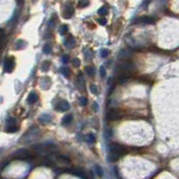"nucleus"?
Returning a JSON list of instances; mask_svg holds the SVG:
<instances>
[{"mask_svg": "<svg viewBox=\"0 0 179 179\" xmlns=\"http://www.w3.org/2000/svg\"><path fill=\"white\" fill-rule=\"evenodd\" d=\"M18 131V128L16 127V126H14V127H11V128H6L5 129V132L6 133H15Z\"/></svg>", "mask_w": 179, "mask_h": 179, "instance_id": "nucleus-34", "label": "nucleus"}, {"mask_svg": "<svg viewBox=\"0 0 179 179\" xmlns=\"http://www.w3.org/2000/svg\"><path fill=\"white\" fill-rule=\"evenodd\" d=\"M73 121V116L72 115H66L65 116H64L62 119V124L63 125H69Z\"/></svg>", "mask_w": 179, "mask_h": 179, "instance_id": "nucleus-17", "label": "nucleus"}, {"mask_svg": "<svg viewBox=\"0 0 179 179\" xmlns=\"http://www.w3.org/2000/svg\"><path fill=\"white\" fill-rule=\"evenodd\" d=\"M94 170H95V173L97 174V176L99 177H103V169L101 168L100 166L96 165L95 166V168H94Z\"/></svg>", "mask_w": 179, "mask_h": 179, "instance_id": "nucleus-20", "label": "nucleus"}, {"mask_svg": "<svg viewBox=\"0 0 179 179\" xmlns=\"http://www.w3.org/2000/svg\"><path fill=\"white\" fill-rule=\"evenodd\" d=\"M155 22V18L150 17V16H143V17H140L137 19L136 22L140 23V22H142V23H153Z\"/></svg>", "mask_w": 179, "mask_h": 179, "instance_id": "nucleus-10", "label": "nucleus"}, {"mask_svg": "<svg viewBox=\"0 0 179 179\" xmlns=\"http://www.w3.org/2000/svg\"><path fill=\"white\" fill-rule=\"evenodd\" d=\"M14 65H15V61H14L13 56H8V57L4 60V72L11 73L13 70V68H14Z\"/></svg>", "mask_w": 179, "mask_h": 179, "instance_id": "nucleus-6", "label": "nucleus"}, {"mask_svg": "<svg viewBox=\"0 0 179 179\" xmlns=\"http://www.w3.org/2000/svg\"><path fill=\"white\" fill-rule=\"evenodd\" d=\"M16 120L14 118H12V117H10V118L7 119L6 121V127H5V129L6 128H11V127H14V126H16Z\"/></svg>", "mask_w": 179, "mask_h": 179, "instance_id": "nucleus-16", "label": "nucleus"}, {"mask_svg": "<svg viewBox=\"0 0 179 179\" xmlns=\"http://www.w3.org/2000/svg\"><path fill=\"white\" fill-rule=\"evenodd\" d=\"M67 30H68V26L67 25H62L60 27V29H59V32L63 35V34H65Z\"/></svg>", "mask_w": 179, "mask_h": 179, "instance_id": "nucleus-30", "label": "nucleus"}, {"mask_svg": "<svg viewBox=\"0 0 179 179\" xmlns=\"http://www.w3.org/2000/svg\"><path fill=\"white\" fill-rule=\"evenodd\" d=\"M109 151L110 152H115L116 154H119L122 156L123 154L125 153V146L121 145L119 143H111L109 145Z\"/></svg>", "mask_w": 179, "mask_h": 179, "instance_id": "nucleus-5", "label": "nucleus"}, {"mask_svg": "<svg viewBox=\"0 0 179 179\" xmlns=\"http://www.w3.org/2000/svg\"><path fill=\"white\" fill-rule=\"evenodd\" d=\"M37 100H38V95H37V93H35L33 91L31 92L30 95L28 96V103L29 104H33Z\"/></svg>", "mask_w": 179, "mask_h": 179, "instance_id": "nucleus-15", "label": "nucleus"}, {"mask_svg": "<svg viewBox=\"0 0 179 179\" xmlns=\"http://www.w3.org/2000/svg\"><path fill=\"white\" fill-rule=\"evenodd\" d=\"M98 23L101 25H106V23H107V20H106L105 18H100V19H98Z\"/></svg>", "mask_w": 179, "mask_h": 179, "instance_id": "nucleus-37", "label": "nucleus"}, {"mask_svg": "<svg viewBox=\"0 0 179 179\" xmlns=\"http://www.w3.org/2000/svg\"><path fill=\"white\" fill-rule=\"evenodd\" d=\"M27 46V42L23 40H18L17 41L15 42V45H14V48L19 50V49H22L24 48L25 47Z\"/></svg>", "mask_w": 179, "mask_h": 179, "instance_id": "nucleus-14", "label": "nucleus"}, {"mask_svg": "<svg viewBox=\"0 0 179 179\" xmlns=\"http://www.w3.org/2000/svg\"><path fill=\"white\" fill-rule=\"evenodd\" d=\"M40 120L42 121V122H49V121L51 120V117H50L48 115H43L40 118Z\"/></svg>", "mask_w": 179, "mask_h": 179, "instance_id": "nucleus-27", "label": "nucleus"}, {"mask_svg": "<svg viewBox=\"0 0 179 179\" xmlns=\"http://www.w3.org/2000/svg\"><path fill=\"white\" fill-rule=\"evenodd\" d=\"M43 52H44L45 54H49L51 52V46H50L48 43L44 45V47H43Z\"/></svg>", "mask_w": 179, "mask_h": 179, "instance_id": "nucleus-25", "label": "nucleus"}, {"mask_svg": "<svg viewBox=\"0 0 179 179\" xmlns=\"http://www.w3.org/2000/svg\"><path fill=\"white\" fill-rule=\"evenodd\" d=\"M13 157L16 159H23V160L35 158L31 152V150H28L26 149H19V150H17L13 153Z\"/></svg>", "mask_w": 179, "mask_h": 179, "instance_id": "nucleus-3", "label": "nucleus"}, {"mask_svg": "<svg viewBox=\"0 0 179 179\" xmlns=\"http://www.w3.org/2000/svg\"><path fill=\"white\" fill-rule=\"evenodd\" d=\"M120 114L117 109H115V108H111L107 112V115H106V118L108 121H115L117 120V119L120 118Z\"/></svg>", "mask_w": 179, "mask_h": 179, "instance_id": "nucleus-7", "label": "nucleus"}, {"mask_svg": "<svg viewBox=\"0 0 179 179\" xmlns=\"http://www.w3.org/2000/svg\"><path fill=\"white\" fill-rule=\"evenodd\" d=\"M120 155L116 154L115 152H110L107 155V160L110 161V162H115V161H117L119 159H120Z\"/></svg>", "mask_w": 179, "mask_h": 179, "instance_id": "nucleus-13", "label": "nucleus"}, {"mask_svg": "<svg viewBox=\"0 0 179 179\" xmlns=\"http://www.w3.org/2000/svg\"><path fill=\"white\" fill-rule=\"evenodd\" d=\"M122 55H123L124 56L123 58H126L127 56H129L130 55H131V51L127 50V49H124V50H122V51L120 52V55H119V56H122Z\"/></svg>", "mask_w": 179, "mask_h": 179, "instance_id": "nucleus-26", "label": "nucleus"}, {"mask_svg": "<svg viewBox=\"0 0 179 179\" xmlns=\"http://www.w3.org/2000/svg\"><path fill=\"white\" fill-rule=\"evenodd\" d=\"M107 13H108V9H107V6H102L98 10V13L99 15L104 16V15H106Z\"/></svg>", "mask_w": 179, "mask_h": 179, "instance_id": "nucleus-22", "label": "nucleus"}, {"mask_svg": "<svg viewBox=\"0 0 179 179\" xmlns=\"http://www.w3.org/2000/svg\"><path fill=\"white\" fill-rule=\"evenodd\" d=\"M99 72H100V75H101V77H105L106 76V69H105V67L103 66H100V68H99Z\"/></svg>", "mask_w": 179, "mask_h": 179, "instance_id": "nucleus-35", "label": "nucleus"}, {"mask_svg": "<svg viewBox=\"0 0 179 179\" xmlns=\"http://www.w3.org/2000/svg\"><path fill=\"white\" fill-rule=\"evenodd\" d=\"M108 54H109V51L107 50V49H102L100 52V55L102 57H107L108 56Z\"/></svg>", "mask_w": 179, "mask_h": 179, "instance_id": "nucleus-33", "label": "nucleus"}, {"mask_svg": "<svg viewBox=\"0 0 179 179\" xmlns=\"http://www.w3.org/2000/svg\"><path fill=\"white\" fill-rule=\"evenodd\" d=\"M90 90L91 93H93V94H98V88H97L96 85L91 84L90 86Z\"/></svg>", "mask_w": 179, "mask_h": 179, "instance_id": "nucleus-31", "label": "nucleus"}, {"mask_svg": "<svg viewBox=\"0 0 179 179\" xmlns=\"http://www.w3.org/2000/svg\"><path fill=\"white\" fill-rule=\"evenodd\" d=\"M65 46L67 47H74L75 46V40L73 36H69L68 38L65 39Z\"/></svg>", "mask_w": 179, "mask_h": 179, "instance_id": "nucleus-12", "label": "nucleus"}, {"mask_svg": "<svg viewBox=\"0 0 179 179\" xmlns=\"http://www.w3.org/2000/svg\"><path fill=\"white\" fill-rule=\"evenodd\" d=\"M49 67H50V62L49 61H44L41 65V70L43 72H47L49 70Z\"/></svg>", "mask_w": 179, "mask_h": 179, "instance_id": "nucleus-21", "label": "nucleus"}, {"mask_svg": "<svg viewBox=\"0 0 179 179\" xmlns=\"http://www.w3.org/2000/svg\"><path fill=\"white\" fill-rule=\"evenodd\" d=\"M86 141L89 143H94L96 141V139H95V135L93 134H90L86 136Z\"/></svg>", "mask_w": 179, "mask_h": 179, "instance_id": "nucleus-23", "label": "nucleus"}, {"mask_svg": "<svg viewBox=\"0 0 179 179\" xmlns=\"http://www.w3.org/2000/svg\"><path fill=\"white\" fill-rule=\"evenodd\" d=\"M57 151V147L53 143H46V144H36L31 147V152L34 157L36 155L47 157L50 155L56 154Z\"/></svg>", "mask_w": 179, "mask_h": 179, "instance_id": "nucleus-1", "label": "nucleus"}, {"mask_svg": "<svg viewBox=\"0 0 179 179\" xmlns=\"http://www.w3.org/2000/svg\"><path fill=\"white\" fill-rule=\"evenodd\" d=\"M60 71L63 75L65 76V77H69L70 74H71V70H70V68H68V67H62L60 69Z\"/></svg>", "mask_w": 179, "mask_h": 179, "instance_id": "nucleus-19", "label": "nucleus"}, {"mask_svg": "<svg viewBox=\"0 0 179 179\" xmlns=\"http://www.w3.org/2000/svg\"><path fill=\"white\" fill-rule=\"evenodd\" d=\"M88 4H89V2H87V1H80L79 2V6L80 7H85L87 6Z\"/></svg>", "mask_w": 179, "mask_h": 179, "instance_id": "nucleus-36", "label": "nucleus"}, {"mask_svg": "<svg viewBox=\"0 0 179 179\" xmlns=\"http://www.w3.org/2000/svg\"><path fill=\"white\" fill-rule=\"evenodd\" d=\"M77 86L81 90H83L85 89V82L84 79H83V74H80L77 77Z\"/></svg>", "mask_w": 179, "mask_h": 179, "instance_id": "nucleus-11", "label": "nucleus"}, {"mask_svg": "<svg viewBox=\"0 0 179 179\" xmlns=\"http://www.w3.org/2000/svg\"><path fill=\"white\" fill-rule=\"evenodd\" d=\"M134 69V66L132 63L129 61H123L122 63H120L117 67L116 70L118 72L119 75H129L130 74H132L133 71Z\"/></svg>", "mask_w": 179, "mask_h": 179, "instance_id": "nucleus-2", "label": "nucleus"}, {"mask_svg": "<svg viewBox=\"0 0 179 179\" xmlns=\"http://www.w3.org/2000/svg\"><path fill=\"white\" fill-rule=\"evenodd\" d=\"M68 62V56H65L63 57V63H67Z\"/></svg>", "mask_w": 179, "mask_h": 179, "instance_id": "nucleus-38", "label": "nucleus"}, {"mask_svg": "<svg viewBox=\"0 0 179 179\" xmlns=\"http://www.w3.org/2000/svg\"><path fill=\"white\" fill-rule=\"evenodd\" d=\"M39 135H40V131H39L38 128L32 127L27 131V133L24 134V136H23V138L22 140L23 141H25V142L29 143L33 141V140H35Z\"/></svg>", "mask_w": 179, "mask_h": 179, "instance_id": "nucleus-4", "label": "nucleus"}, {"mask_svg": "<svg viewBox=\"0 0 179 179\" xmlns=\"http://www.w3.org/2000/svg\"><path fill=\"white\" fill-rule=\"evenodd\" d=\"M72 64L74 65V67H79L81 65V61L79 58H74V59L72 60Z\"/></svg>", "mask_w": 179, "mask_h": 179, "instance_id": "nucleus-28", "label": "nucleus"}, {"mask_svg": "<svg viewBox=\"0 0 179 179\" xmlns=\"http://www.w3.org/2000/svg\"><path fill=\"white\" fill-rule=\"evenodd\" d=\"M85 72H86L87 75L91 77L95 74V68L93 66H86L85 67Z\"/></svg>", "mask_w": 179, "mask_h": 179, "instance_id": "nucleus-18", "label": "nucleus"}, {"mask_svg": "<svg viewBox=\"0 0 179 179\" xmlns=\"http://www.w3.org/2000/svg\"><path fill=\"white\" fill-rule=\"evenodd\" d=\"M74 14V7L71 4H67L65 5V9H64V18L65 19H69L72 17V15Z\"/></svg>", "mask_w": 179, "mask_h": 179, "instance_id": "nucleus-9", "label": "nucleus"}, {"mask_svg": "<svg viewBox=\"0 0 179 179\" xmlns=\"http://www.w3.org/2000/svg\"><path fill=\"white\" fill-rule=\"evenodd\" d=\"M69 108H70V104L68 103V101L65 100V99H60L56 106V110L60 112H65L67 111V110H69Z\"/></svg>", "mask_w": 179, "mask_h": 179, "instance_id": "nucleus-8", "label": "nucleus"}, {"mask_svg": "<svg viewBox=\"0 0 179 179\" xmlns=\"http://www.w3.org/2000/svg\"><path fill=\"white\" fill-rule=\"evenodd\" d=\"M87 102H88L87 98H84V97H82V98H80V104H81V106H83V107H84V106L87 105Z\"/></svg>", "mask_w": 179, "mask_h": 179, "instance_id": "nucleus-32", "label": "nucleus"}, {"mask_svg": "<svg viewBox=\"0 0 179 179\" xmlns=\"http://www.w3.org/2000/svg\"><path fill=\"white\" fill-rule=\"evenodd\" d=\"M118 80L121 83H125L128 80L127 75H118Z\"/></svg>", "mask_w": 179, "mask_h": 179, "instance_id": "nucleus-29", "label": "nucleus"}, {"mask_svg": "<svg viewBox=\"0 0 179 179\" xmlns=\"http://www.w3.org/2000/svg\"><path fill=\"white\" fill-rule=\"evenodd\" d=\"M84 56H85V58H86V59H88V60H90V59H92V58H93V53H92L91 50L87 49V51L84 52Z\"/></svg>", "mask_w": 179, "mask_h": 179, "instance_id": "nucleus-24", "label": "nucleus"}]
</instances>
